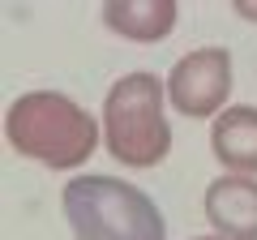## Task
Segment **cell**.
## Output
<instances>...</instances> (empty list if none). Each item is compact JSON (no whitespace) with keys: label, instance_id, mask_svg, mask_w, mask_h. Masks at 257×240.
I'll list each match as a JSON object with an SVG mask.
<instances>
[{"label":"cell","instance_id":"1","mask_svg":"<svg viewBox=\"0 0 257 240\" xmlns=\"http://www.w3.org/2000/svg\"><path fill=\"white\" fill-rule=\"evenodd\" d=\"M5 138L22 159L52 172H73L103 142V125H94L90 111L60 90H26L5 111Z\"/></svg>","mask_w":257,"mask_h":240},{"label":"cell","instance_id":"2","mask_svg":"<svg viewBox=\"0 0 257 240\" xmlns=\"http://www.w3.org/2000/svg\"><path fill=\"white\" fill-rule=\"evenodd\" d=\"M60 206L77 240H167V219L155 197L116 176H73Z\"/></svg>","mask_w":257,"mask_h":240},{"label":"cell","instance_id":"3","mask_svg":"<svg viewBox=\"0 0 257 240\" xmlns=\"http://www.w3.org/2000/svg\"><path fill=\"white\" fill-rule=\"evenodd\" d=\"M167 86L155 73L138 69L111 82L103 99V146L124 167H159L172 155V125H167Z\"/></svg>","mask_w":257,"mask_h":240},{"label":"cell","instance_id":"4","mask_svg":"<svg viewBox=\"0 0 257 240\" xmlns=\"http://www.w3.org/2000/svg\"><path fill=\"white\" fill-rule=\"evenodd\" d=\"M231 94V52L227 47H197V52L180 56L167 73V107L180 116L206 120L227 111Z\"/></svg>","mask_w":257,"mask_h":240},{"label":"cell","instance_id":"5","mask_svg":"<svg viewBox=\"0 0 257 240\" xmlns=\"http://www.w3.org/2000/svg\"><path fill=\"white\" fill-rule=\"evenodd\" d=\"M202 210L214 236L257 240V176H219L206 185Z\"/></svg>","mask_w":257,"mask_h":240},{"label":"cell","instance_id":"6","mask_svg":"<svg viewBox=\"0 0 257 240\" xmlns=\"http://www.w3.org/2000/svg\"><path fill=\"white\" fill-rule=\"evenodd\" d=\"M210 150L227 176H257V107L236 103L210 125Z\"/></svg>","mask_w":257,"mask_h":240},{"label":"cell","instance_id":"7","mask_svg":"<svg viewBox=\"0 0 257 240\" xmlns=\"http://www.w3.org/2000/svg\"><path fill=\"white\" fill-rule=\"evenodd\" d=\"M176 18H180V9L172 0H107L103 5V26L120 39H133V43L167 39Z\"/></svg>","mask_w":257,"mask_h":240},{"label":"cell","instance_id":"8","mask_svg":"<svg viewBox=\"0 0 257 240\" xmlns=\"http://www.w3.org/2000/svg\"><path fill=\"white\" fill-rule=\"evenodd\" d=\"M231 9H236L244 22H257V0H231Z\"/></svg>","mask_w":257,"mask_h":240},{"label":"cell","instance_id":"9","mask_svg":"<svg viewBox=\"0 0 257 240\" xmlns=\"http://www.w3.org/2000/svg\"><path fill=\"white\" fill-rule=\"evenodd\" d=\"M193 240H227V236H193Z\"/></svg>","mask_w":257,"mask_h":240}]
</instances>
